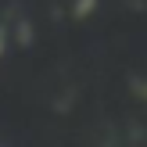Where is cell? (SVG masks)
Here are the masks:
<instances>
[{"mask_svg":"<svg viewBox=\"0 0 147 147\" xmlns=\"http://www.w3.org/2000/svg\"><path fill=\"white\" fill-rule=\"evenodd\" d=\"M7 50V36H4V29H0V54Z\"/></svg>","mask_w":147,"mask_h":147,"instance_id":"1","label":"cell"}]
</instances>
